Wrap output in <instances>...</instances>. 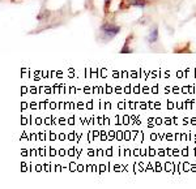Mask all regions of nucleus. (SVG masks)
Listing matches in <instances>:
<instances>
[{
    "instance_id": "nucleus-1",
    "label": "nucleus",
    "mask_w": 196,
    "mask_h": 189,
    "mask_svg": "<svg viewBox=\"0 0 196 189\" xmlns=\"http://www.w3.org/2000/svg\"><path fill=\"white\" fill-rule=\"evenodd\" d=\"M102 31H103L107 37L112 38V37H115V35L119 33V27H118V26H112V25H103V26H102Z\"/></svg>"
},
{
    "instance_id": "nucleus-2",
    "label": "nucleus",
    "mask_w": 196,
    "mask_h": 189,
    "mask_svg": "<svg viewBox=\"0 0 196 189\" xmlns=\"http://www.w3.org/2000/svg\"><path fill=\"white\" fill-rule=\"evenodd\" d=\"M157 39H158V31H157V29L154 27V29L150 30V33H149V35H148V41L150 42V43H153V42H156Z\"/></svg>"
}]
</instances>
